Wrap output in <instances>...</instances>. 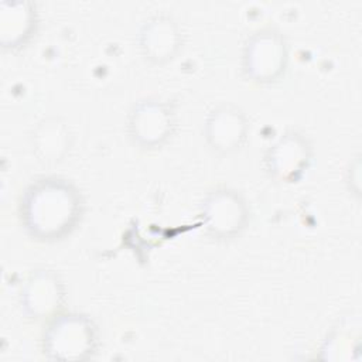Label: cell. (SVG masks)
I'll return each mask as SVG.
<instances>
[{"label":"cell","mask_w":362,"mask_h":362,"mask_svg":"<svg viewBox=\"0 0 362 362\" xmlns=\"http://www.w3.org/2000/svg\"><path fill=\"white\" fill-rule=\"evenodd\" d=\"M76 195L65 184L45 182L33 188L25 202L28 228L40 236L59 235L75 219Z\"/></svg>","instance_id":"6da1fadb"},{"label":"cell","mask_w":362,"mask_h":362,"mask_svg":"<svg viewBox=\"0 0 362 362\" xmlns=\"http://www.w3.org/2000/svg\"><path fill=\"white\" fill-rule=\"evenodd\" d=\"M95 335L90 324L79 317H62L45 335V351L55 359H83L93 351Z\"/></svg>","instance_id":"7a4b0ae2"},{"label":"cell","mask_w":362,"mask_h":362,"mask_svg":"<svg viewBox=\"0 0 362 362\" xmlns=\"http://www.w3.org/2000/svg\"><path fill=\"white\" fill-rule=\"evenodd\" d=\"M284 52L281 42L273 35H262L250 44L247 69L255 78H273L281 68Z\"/></svg>","instance_id":"3957f363"},{"label":"cell","mask_w":362,"mask_h":362,"mask_svg":"<svg viewBox=\"0 0 362 362\" xmlns=\"http://www.w3.org/2000/svg\"><path fill=\"white\" fill-rule=\"evenodd\" d=\"M209 225L214 230L228 233L240 225L242 209L238 199L229 194H218L208 202L206 211Z\"/></svg>","instance_id":"277c9868"},{"label":"cell","mask_w":362,"mask_h":362,"mask_svg":"<svg viewBox=\"0 0 362 362\" xmlns=\"http://www.w3.org/2000/svg\"><path fill=\"white\" fill-rule=\"evenodd\" d=\"M170 119L160 105H144L134 116L133 127L144 141H157L167 133Z\"/></svg>","instance_id":"5b68a950"},{"label":"cell","mask_w":362,"mask_h":362,"mask_svg":"<svg viewBox=\"0 0 362 362\" xmlns=\"http://www.w3.org/2000/svg\"><path fill=\"white\" fill-rule=\"evenodd\" d=\"M209 137L219 148H232L239 144L243 133V122L233 110H222L209 123Z\"/></svg>","instance_id":"8992f818"},{"label":"cell","mask_w":362,"mask_h":362,"mask_svg":"<svg viewBox=\"0 0 362 362\" xmlns=\"http://www.w3.org/2000/svg\"><path fill=\"white\" fill-rule=\"evenodd\" d=\"M276 156L287 157L283 160H274V171H277L281 175H288L297 170H300V165L304 163V148L301 144L297 143L296 139H287L281 140L274 150Z\"/></svg>","instance_id":"52a82bcc"}]
</instances>
